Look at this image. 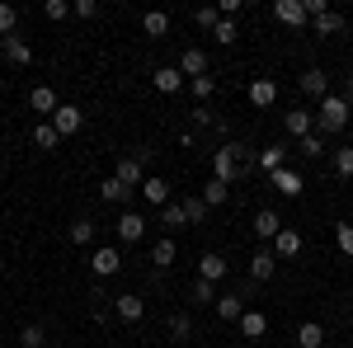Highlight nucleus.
Returning a JSON list of instances; mask_svg holds the SVG:
<instances>
[{"label":"nucleus","mask_w":353,"mask_h":348,"mask_svg":"<svg viewBox=\"0 0 353 348\" xmlns=\"http://www.w3.org/2000/svg\"><path fill=\"white\" fill-rule=\"evenodd\" d=\"M19 344H24V348H43V344H48L43 325H24V329H19Z\"/></svg>","instance_id":"nucleus-39"},{"label":"nucleus","mask_w":353,"mask_h":348,"mask_svg":"<svg viewBox=\"0 0 353 348\" xmlns=\"http://www.w3.org/2000/svg\"><path fill=\"white\" fill-rule=\"evenodd\" d=\"M193 24H198V28H208V33H212V28L221 24V14L212 10V5H203V10H193Z\"/></svg>","instance_id":"nucleus-41"},{"label":"nucleus","mask_w":353,"mask_h":348,"mask_svg":"<svg viewBox=\"0 0 353 348\" xmlns=\"http://www.w3.org/2000/svg\"><path fill=\"white\" fill-rule=\"evenodd\" d=\"M99 198H104V203H113V207H118V203H128V198H132V188L128 184H118V179H104V184H99Z\"/></svg>","instance_id":"nucleus-26"},{"label":"nucleus","mask_w":353,"mask_h":348,"mask_svg":"<svg viewBox=\"0 0 353 348\" xmlns=\"http://www.w3.org/2000/svg\"><path fill=\"white\" fill-rule=\"evenodd\" d=\"M151 85H156V90H161V94H179V90H184V71H179V66H161V71H156V76H151Z\"/></svg>","instance_id":"nucleus-14"},{"label":"nucleus","mask_w":353,"mask_h":348,"mask_svg":"<svg viewBox=\"0 0 353 348\" xmlns=\"http://www.w3.org/2000/svg\"><path fill=\"white\" fill-rule=\"evenodd\" d=\"M113 179H118V184H128L132 193H141V184H146V161H137V156H118Z\"/></svg>","instance_id":"nucleus-3"},{"label":"nucleus","mask_w":353,"mask_h":348,"mask_svg":"<svg viewBox=\"0 0 353 348\" xmlns=\"http://www.w3.org/2000/svg\"><path fill=\"white\" fill-rule=\"evenodd\" d=\"M283 127L301 141L306 132H316V113H311V108H288V113H283Z\"/></svg>","instance_id":"nucleus-6"},{"label":"nucleus","mask_w":353,"mask_h":348,"mask_svg":"<svg viewBox=\"0 0 353 348\" xmlns=\"http://www.w3.org/2000/svg\"><path fill=\"white\" fill-rule=\"evenodd\" d=\"M193 123H198V127H212V113H208V108L198 104V108H193Z\"/></svg>","instance_id":"nucleus-47"},{"label":"nucleus","mask_w":353,"mask_h":348,"mask_svg":"<svg viewBox=\"0 0 353 348\" xmlns=\"http://www.w3.org/2000/svg\"><path fill=\"white\" fill-rule=\"evenodd\" d=\"M212 179H221V184L245 179V146L226 141V146H217V151H212Z\"/></svg>","instance_id":"nucleus-2"},{"label":"nucleus","mask_w":353,"mask_h":348,"mask_svg":"<svg viewBox=\"0 0 353 348\" xmlns=\"http://www.w3.org/2000/svg\"><path fill=\"white\" fill-rule=\"evenodd\" d=\"M28 104H33V113H48V123H52V113L61 108V99H57L52 85H33V90H28Z\"/></svg>","instance_id":"nucleus-8"},{"label":"nucleus","mask_w":353,"mask_h":348,"mask_svg":"<svg viewBox=\"0 0 353 348\" xmlns=\"http://www.w3.org/2000/svg\"><path fill=\"white\" fill-rule=\"evenodd\" d=\"M254 165H259L264 174H278V170H288V146H264V151L254 156Z\"/></svg>","instance_id":"nucleus-17"},{"label":"nucleus","mask_w":353,"mask_h":348,"mask_svg":"<svg viewBox=\"0 0 353 348\" xmlns=\"http://www.w3.org/2000/svg\"><path fill=\"white\" fill-rule=\"evenodd\" d=\"M217 316H221V320H231V325H241V316H245L241 292H221L217 296Z\"/></svg>","instance_id":"nucleus-18"},{"label":"nucleus","mask_w":353,"mask_h":348,"mask_svg":"<svg viewBox=\"0 0 353 348\" xmlns=\"http://www.w3.org/2000/svg\"><path fill=\"white\" fill-rule=\"evenodd\" d=\"M71 14H76V19H94V14H99V5H94V0H76V5H71Z\"/></svg>","instance_id":"nucleus-46"},{"label":"nucleus","mask_w":353,"mask_h":348,"mask_svg":"<svg viewBox=\"0 0 353 348\" xmlns=\"http://www.w3.org/2000/svg\"><path fill=\"white\" fill-rule=\"evenodd\" d=\"M184 212H189V226H203V221H208V212H212V207H208V203H203V198H184Z\"/></svg>","instance_id":"nucleus-35"},{"label":"nucleus","mask_w":353,"mask_h":348,"mask_svg":"<svg viewBox=\"0 0 353 348\" xmlns=\"http://www.w3.org/2000/svg\"><path fill=\"white\" fill-rule=\"evenodd\" d=\"M165 226H189V212H184V203H165Z\"/></svg>","instance_id":"nucleus-42"},{"label":"nucleus","mask_w":353,"mask_h":348,"mask_svg":"<svg viewBox=\"0 0 353 348\" xmlns=\"http://www.w3.org/2000/svg\"><path fill=\"white\" fill-rule=\"evenodd\" d=\"M334 245H339V254H349V259H353V221L334 226Z\"/></svg>","instance_id":"nucleus-40"},{"label":"nucleus","mask_w":353,"mask_h":348,"mask_svg":"<svg viewBox=\"0 0 353 348\" xmlns=\"http://www.w3.org/2000/svg\"><path fill=\"white\" fill-rule=\"evenodd\" d=\"M198 278L221 283V278H226V259H221V254H203V259H198Z\"/></svg>","instance_id":"nucleus-24"},{"label":"nucleus","mask_w":353,"mask_h":348,"mask_svg":"<svg viewBox=\"0 0 353 348\" xmlns=\"http://www.w3.org/2000/svg\"><path fill=\"white\" fill-rule=\"evenodd\" d=\"M151 264H156V268H170V264H174V240H170V236H165V240H156V249H151Z\"/></svg>","instance_id":"nucleus-33"},{"label":"nucleus","mask_w":353,"mask_h":348,"mask_svg":"<svg viewBox=\"0 0 353 348\" xmlns=\"http://www.w3.org/2000/svg\"><path fill=\"white\" fill-rule=\"evenodd\" d=\"M301 94H316V99H325L330 94V76L321 71V66H311V71H301Z\"/></svg>","instance_id":"nucleus-16"},{"label":"nucleus","mask_w":353,"mask_h":348,"mask_svg":"<svg viewBox=\"0 0 353 348\" xmlns=\"http://www.w3.org/2000/svg\"><path fill=\"white\" fill-rule=\"evenodd\" d=\"M273 273H278V254H273V249H254V259H250V278H254V283H269Z\"/></svg>","instance_id":"nucleus-13"},{"label":"nucleus","mask_w":353,"mask_h":348,"mask_svg":"<svg viewBox=\"0 0 353 348\" xmlns=\"http://www.w3.org/2000/svg\"><path fill=\"white\" fill-rule=\"evenodd\" d=\"M241 334H245V339H264V334H269L264 311H245V316H241Z\"/></svg>","instance_id":"nucleus-23"},{"label":"nucleus","mask_w":353,"mask_h":348,"mask_svg":"<svg viewBox=\"0 0 353 348\" xmlns=\"http://www.w3.org/2000/svg\"><path fill=\"white\" fill-rule=\"evenodd\" d=\"M189 90H193V99H198V104H208V99H212V90H217V81H212V76H198V81H189Z\"/></svg>","instance_id":"nucleus-38"},{"label":"nucleus","mask_w":353,"mask_h":348,"mask_svg":"<svg viewBox=\"0 0 353 348\" xmlns=\"http://www.w3.org/2000/svg\"><path fill=\"white\" fill-rule=\"evenodd\" d=\"M297 151H301V156H311V161H316V156H325L330 146H325V136H321V132H306V136L297 141Z\"/></svg>","instance_id":"nucleus-32"},{"label":"nucleus","mask_w":353,"mask_h":348,"mask_svg":"<svg viewBox=\"0 0 353 348\" xmlns=\"http://www.w3.org/2000/svg\"><path fill=\"white\" fill-rule=\"evenodd\" d=\"M141 198H146L151 207H165V203H170V184H165V179H156V174H146V184H141Z\"/></svg>","instance_id":"nucleus-22"},{"label":"nucleus","mask_w":353,"mask_h":348,"mask_svg":"<svg viewBox=\"0 0 353 348\" xmlns=\"http://www.w3.org/2000/svg\"><path fill=\"white\" fill-rule=\"evenodd\" d=\"M334 174L339 179H353V146H339L334 151Z\"/></svg>","instance_id":"nucleus-36"},{"label":"nucleus","mask_w":353,"mask_h":348,"mask_svg":"<svg viewBox=\"0 0 353 348\" xmlns=\"http://www.w3.org/2000/svg\"><path fill=\"white\" fill-rule=\"evenodd\" d=\"M278 231H283V221H278V212H269V207H264V212L254 216V236H259V240H278Z\"/></svg>","instance_id":"nucleus-20"},{"label":"nucleus","mask_w":353,"mask_h":348,"mask_svg":"<svg viewBox=\"0 0 353 348\" xmlns=\"http://www.w3.org/2000/svg\"><path fill=\"white\" fill-rule=\"evenodd\" d=\"M52 127H57L61 136H76V132L85 127V113H81L76 104H61V108L52 113Z\"/></svg>","instance_id":"nucleus-5"},{"label":"nucleus","mask_w":353,"mask_h":348,"mask_svg":"<svg viewBox=\"0 0 353 348\" xmlns=\"http://www.w3.org/2000/svg\"><path fill=\"white\" fill-rule=\"evenodd\" d=\"M43 14H48V19H66V14H71V5H66V0H43Z\"/></svg>","instance_id":"nucleus-45"},{"label":"nucleus","mask_w":353,"mask_h":348,"mask_svg":"<svg viewBox=\"0 0 353 348\" xmlns=\"http://www.w3.org/2000/svg\"><path fill=\"white\" fill-rule=\"evenodd\" d=\"M226 198H231V184H221V179H208V184H203V203H208V207H221Z\"/></svg>","instance_id":"nucleus-29"},{"label":"nucleus","mask_w":353,"mask_h":348,"mask_svg":"<svg viewBox=\"0 0 353 348\" xmlns=\"http://www.w3.org/2000/svg\"><path fill=\"white\" fill-rule=\"evenodd\" d=\"M0 273H5V254H0Z\"/></svg>","instance_id":"nucleus-49"},{"label":"nucleus","mask_w":353,"mask_h":348,"mask_svg":"<svg viewBox=\"0 0 353 348\" xmlns=\"http://www.w3.org/2000/svg\"><path fill=\"white\" fill-rule=\"evenodd\" d=\"M113 316H118V320H128V325H137L141 316H146V301H141V296H132V292L113 296Z\"/></svg>","instance_id":"nucleus-7"},{"label":"nucleus","mask_w":353,"mask_h":348,"mask_svg":"<svg viewBox=\"0 0 353 348\" xmlns=\"http://www.w3.org/2000/svg\"><path fill=\"white\" fill-rule=\"evenodd\" d=\"M193 301H203V306H217V283L198 278V283H193Z\"/></svg>","instance_id":"nucleus-37"},{"label":"nucleus","mask_w":353,"mask_h":348,"mask_svg":"<svg viewBox=\"0 0 353 348\" xmlns=\"http://www.w3.org/2000/svg\"><path fill=\"white\" fill-rule=\"evenodd\" d=\"M250 104H254V108H273V104H278V81L259 76V81L250 85Z\"/></svg>","instance_id":"nucleus-15"},{"label":"nucleus","mask_w":353,"mask_h":348,"mask_svg":"<svg viewBox=\"0 0 353 348\" xmlns=\"http://www.w3.org/2000/svg\"><path fill=\"white\" fill-rule=\"evenodd\" d=\"M170 334H174V339H189L193 334V316L189 311H174V316H170Z\"/></svg>","instance_id":"nucleus-34"},{"label":"nucleus","mask_w":353,"mask_h":348,"mask_svg":"<svg viewBox=\"0 0 353 348\" xmlns=\"http://www.w3.org/2000/svg\"><path fill=\"white\" fill-rule=\"evenodd\" d=\"M179 71H184V81L208 76V52H203V48H184V57H179Z\"/></svg>","instance_id":"nucleus-12"},{"label":"nucleus","mask_w":353,"mask_h":348,"mask_svg":"<svg viewBox=\"0 0 353 348\" xmlns=\"http://www.w3.org/2000/svg\"><path fill=\"white\" fill-rule=\"evenodd\" d=\"M269 179H273V188H278L283 198H297L301 188H306V184H301V174H297V170H278V174H269Z\"/></svg>","instance_id":"nucleus-21"},{"label":"nucleus","mask_w":353,"mask_h":348,"mask_svg":"<svg viewBox=\"0 0 353 348\" xmlns=\"http://www.w3.org/2000/svg\"><path fill=\"white\" fill-rule=\"evenodd\" d=\"M311 24H316V33H321V38H334V33L344 28V14H339V10H325V14H316Z\"/></svg>","instance_id":"nucleus-25"},{"label":"nucleus","mask_w":353,"mask_h":348,"mask_svg":"<svg viewBox=\"0 0 353 348\" xmlns=\"http://www.w3.org/2000/svg\"><path fill=\"white\" fill-rule=\"evenodd\" d=\"M0 348H5V339H0Z\"/></svg>","instance_id":"nucleus-50"},{"label":"nucleus","mask_w":353,"mask_h":348,"mask_svg":"<svg viewBox=\"0 0 353 348\" xmlns=\"http://www.w3.org/2000/svg\"><path fill=\"white\" fill-rule=\"evenodd\" d=\"M325 344V329L316 320H306V325H297V348H321Z\"/></svg>","instance_id":"nucleus-27"},{"label":"nucleus","mask_w":353,"mask_h":348,"mask_svg":"<svg viewBox=\"0 0 353 348\" xmlns=\"http://www.w3.org/2000/svg\"><path fill=\"white\" fill-rule=\"evenodd\" d=\"M90 268H94V278H113V273L123 268V254H118L113 245H104V249H94V259H90Z\"/></svg>","instance_id":"nucleus-10"},{"label":"nucleus","mask_w":353,"mask_h":348,"mask_svg":"<svg viewBox=\"0 0 353 348\" xmlns=\"http://www.w3.org/2000/svg\"><path fill=\"white\" fill-rule=\"evenodd\" d=\"M33 141H38L43 151H57V146H61V132H57L52 123H38V127H33Z\"/></svg>","instance_id":"nucleus-31"},{"label":"nucleus","mask_w":353,"mask_h":348,"mask_svg":"<svg viewBox=\"0 0 353 348\" xmlns=\"http://www.w3.org/2000/svg\"><path fill=\"white\" fill-rule=\"evenodd\" d=\"M66 240H71V245H90V240H94V221H90V216H81V221H71Z\"/></svg>","instance_id":"nucleus-30"},{"label":"nucleus","mask_w":353,"mask_h":348,"mask_svg":"<svg viewBox=\"0 0 353 348\" xmlns=\"http://www.w3.org/2000/svg\"><path fill=\"white\" fill-rule=\"evenodd\" d=\"M113 231H118V240H123V245H137L141 236H146V216H137V212H123V216H118V226H113Z\"/></svg>","instance_id":"nucleus-9"},{"label":"nucleus","mask_w":353,"mask_h":348,"mask_svg":"<svg viewBox=\"0 0 353 348\" xmlns=\"http://www.w3.org/2000/svg\"><path fill=\"white\" fill-rule=\"evenodd\" d=\"M14 24H19V10H14V5H0V38H10Z\"/></svg>","instance_id":"nucleus-43"},{"label":"nucleus","mask_w":353,"mask_h":348,"mask_svg":"<svg viewBox=\"0 0 353 348\" xmlns=\"http://www.w3.org/2000/svg\"><path fill=\"white\" fill-rule=\"evenodd\" d=\"M0 57H5V61H14V66H28V61H33V48H28L24 38H14V33H10V38H0Z\"/></svg>","instance_id":"nucleus-11"},{"label":"nucleus","mask_w":353,"mask_h":348,"mask_svg":"<svg viewBox=\"0 0 353 348\" xmlns=\"http://www.w3.org/2000/svg\"><path fill=\"white\" fill-rule=\"evenodd\" d=\"M344 99H349V108H353V81H349V85H344Z\"/></svg>","instance_id":"nucleus-48"},{"label":"nucleus","mask_w":353,"mask_h":348,"mask_svg":"<svg viewBox=\"0 0 353 348\" xmlns=\"http://www.w3.org/2000/svg\"><path fill=\"white\" fill-rule=\"evenodd\" d=\"M316 127H321V136H334L349 127V99L344 94H325L321 104H316Z\"/></svg>","instance_id":"nucleus-1"},{"label":"nucleus","mask_w":353,"mask_h":348,"mask_svg":"<svg viewBox=\"0 0 353 348\" xmlns=\"http://www.w3.org/2000/svg\"><path fill=\"white\" fill-rule=\"evenodd\" d=\"M273 254H278V259H297V254H301V236L283 226V231H278V240H273Z\"/></svg>","instance_id":"nucleus-19"},{"label":"nucleus","mask_w":353,"mask_h":348,"mask_svg":"<svg viewBox=\"0 0 353 348\" xmlns=\"http://www.w3.org/2000/svg\"><path fill=\"white\" fill-rule=\"evenodd\" d=\"M273 19L283 28H301L311 14H306V0H273Z\"/></svg>","instance_id":"nucleus-4"},{"label":"nucleus","mask_w":353,"mask_h":348,"mask_svg":"<svg viewBox=\"0 0 353 348\" xmlns=\"http://www.w3.org/2000/svg\"><path fill=\"white\" fill-rule=\"evenodd\" d=\"M141 28H146V38H165V33H170V14H165V10H151V14L141 19Z\"/></svg>","instance_id":"nucleus-28"},{"label":"nucleus","mask_w":353,"mask_h":348,"mask_svg":"<svg viewBox=\"0 0 353 348\" xmlns=\"http://www.w3.org/2000/svg\"><path fill=\"white\" fill-rule=\"evenodd\" d=\"M212 38H217L221 48H231V43H236V19H221V24L212 28Z\"/></svg>","instance_id":"nucleus-44"}]
</instances>
